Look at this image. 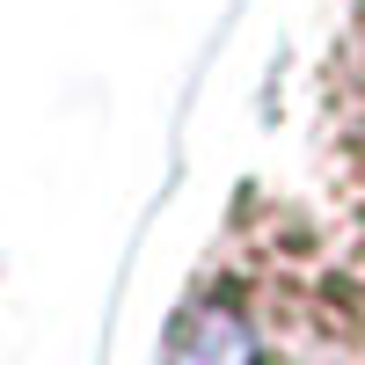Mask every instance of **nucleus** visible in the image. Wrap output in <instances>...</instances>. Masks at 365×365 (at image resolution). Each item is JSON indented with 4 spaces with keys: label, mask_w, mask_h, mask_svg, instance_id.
Here are the masks:
<instances>
[{
    "label": "nucleus",
    "mask_w": 365,
    "mask_h": 365,
    "mask_svg": "<svg viewBox=\"0 0 365 365\" xmlns=\"http://www.w3.org/2000/svg\"><path fill=\"white\" fill-rule=\"evenodd\" d=\"M168 365H256V336H249V322H241L234 307L205 299V307H190L175 322Z\"/></svg>",
    "instance_id": "f257e3e1"
}]
</instances>
